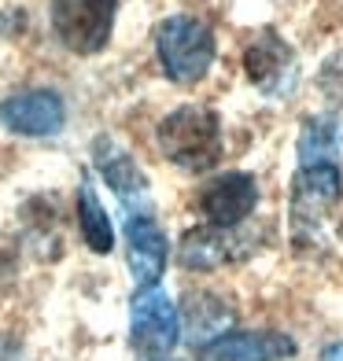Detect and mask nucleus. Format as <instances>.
I'll use <instances>...</instances> for the list:
<instances>
[{"label":"nucleus","instance_id":"obj_3","mask_svg":"<svg viewBox=\"0 0 343 361\" xmlns=\"http://www.w3.org/2000/svg\"><path fill=\"white\" fill-rule=\"evenodd\" d=\"M343 203V170L339 162H318V166H299L291 177L288 195V228L291 243L299 251L318 247L321 228L329 225L332 210Z\"/></svg>","mask_w":343,"mask_h":361},{"label":"nucleus","instance_id":"obj_1","mask_svg":"<svg viewBox=\"0 0 343 361\" xmlns=\"http://www.w3.org/2000/svg\"><path fill=\"white\" fill-rule=\"evenodd\" d=\"M155 144L174 166H181L188 173H207L218 166L225 152L222 118L207 104H181L167 118H159Z\"/></svg>","mask_w":343,"mask_h":361},{"label":"nucleus","instance_id":"obj_10","mask_svg":"<svg viewBox=\"0 0 343 361\" xmlns=\"http://www.w3.org/2000/svg\"><path fill=\"white\" fill-rule=\"evenodd\" d=\"M258 247L255 236H240L236 228H188L181 236V247H177V262L185 269L195 273H210V269H222L229 262H240L248 258Z\"/></svg>","mask_w":343,"mask_h":361},{"label":"nucleus","instance_id":"obj_12","mask_svg":"<svg viewBox=\"0 0 343 361\" xmlns=\"http://www.w3.org/2000/svg\"><path fill=\"white\" fill-rule=\"evenodd\" d=\"M92 166L104 177V185L119 195L129 210L148 207V177H144V170L137 166V159L126 152V144L100 133L92 140Z\"/></svg>","mask_w":343,"mask_h":361},{"label":"nucleus","instance_id":"obj_15","mask_svg":"<svg viewBox=\"0 0 343 361\" xmlns=\"http://www.w3.org/2000/svg\"><path fill=\"white\" fill-rule=\"evenodd\" d=\"M74 207H78V233H81V240H85V247L92 255H111L114 251V228H111L107 210H104L100 200H96V192H92L89 180H81V185H78Z\"/></svg>","mask_w":343,"mask_h":361},{"label":"nucleus","instance_id":"obj_7","mask_svg":"<svg viewBox=\"0 0 343 361\" xmlns=\"http://www.w3.org/2000/svg\"><path fill=\"white\" fill-rule=\"evenodd\" d=\"M0 126L15 137H56L67 126V104L56 89H23L0 100Z\"/></svg>","mask_w":343,"mask_h":361},{"label":"nucleus","instance_id":"obj_14","mask_svg":"<svg viewBox=\"0 0 343 361\" xmlns=\"http://www.w3.org/2000/svg\"><path fill=\"white\" fill-rule=\"evenodd\" d=\"M233 324V310H229L218 295L210 291H192L185 299V332L192 339V347H203L215 336L229 332Z\"/></svg>","mask_w":343,"mask_h":361},{"label":"nucleus","instance_id":"obj_13","mask_svg":"<svg viewBox=\"0 0 343 361\" xmlns=\"http://www.w3.org/2000/svg\"><path fill=\"white\" fill-rule=\"evenodd\" d=\"M299 166H318V162H339L343 155V122L339 114H310L299 126Z\"/></svg>","mask_w":343,"mask_h":361},{"label":"nucleus","instance_id":"obj_4","mask_svg":"<svg viewBox=\"0 0 343 361\" xmlns=\"http://www.w3.org/2000/svg\"><path fill=\"white\" fill-rule=\"evenodd\" d=\"M119 0H52L48 23L56 41L74 56H96L111 44Z\"/></svg>","mask_w":343,"mask_h":361},{"label":"nucleus","instance_id":"obj_11","mask_svg":"<svg viewBox=\"0 0 343 361\" xmlns=\"http://www.w3.org/2000/svg\"><path fill=\"white\" fill-rule=\"evenodd\" d=\"M296 357V339L288 332H270V328H255V332H222L203 347H195V361H288Z\"/></svg>","mask_w":343,"mask_h":361},{"label":"nucleus","instance_id":"obj_8","mask_svg":"<svg viewBox=\"0 0 343 361\" xmlns=\"http://www.w3.org/2000/svg\"><path fill=\"white\" fill-rule=\"evenodd\" d=\"M243 74L266 96H288L296 89V52L277 30H258L255 41L243 48Z\"/></svg>","mask_w":343,"mask_h":361},{"label":"nucleus","instance_id":"obj_2","mask_svg":"<svg viewBox=\"0 0 343 361\" xmlns=\"http://www.w3.org/2000/svg\"><path fill=\"white\" fill-rule=\"evenodd\" d=\"M215 56H218V37L200 15L177 11L155 26V59L162 67V78L174 81V85L203 81L207 71L215 67Z\"/></svg>","mask_w":343,"mask_h":361},{"label":"nucleus","instance_id":"obj_9","mask_svg":"<svg viewBox=\"0 0 343 361\" xmlns=\"http://www.w3.org/2000/svg\"><path fill=\"white\" fill-rule=\"evenodd\" d=\"M126 262L137 288H159L170 262V240L148 210H129L126 218Z\"/></svg>","mask_w":343,"mask_h":361},{"label":"nucleus","instance_id":"obj_16","mask_svg":"<svg viewBox=\"0 0 343 361\" xmlns=\"http://www.w3.org/2000/svg\"><path fill=\"white\" fill-rule=\"evenodd\" d=\"M321 361H343V339L339 343H329V347H321Z\"/></svg>","mask_w":343,"mask_h":361},{"label":"nucleus","instance_id":"obj_5","mask_svg":"<svg viewBox=\"0 0 343 361\" xmlns=\"http://www.w3.org/2000/svg\"><path fill=\"white\" fill-rule=\"evenodd\" d=\"M181 339V314L162 288H137L129 299V347L148 361H162Z\"/></svg>","mask_w":343,"mask_h":361},{"label":"nucleus","instance_id":"obj_6","mask_svg":"<svg viewBox=\"0 0 343 361\" xmlns=\"http://www.w3.org/2000/svg\"><path fill=\"white\" fill-rule=\"evenodd\" d=\"M258 207V180L243 170L218 173L195 195V210L210 228H240Z\"/></svg>","mask_w":343,"mask_h":361},{"label":"nucleus","instance_id":"obj_17","mask_svg":"<svg viewBox=\"0 0 343 361\" xmlns=\"http://www.w3.org/2000/svg\"><path fill=\"white\" fill-rule=\"evenodd\" d=\"M162 361H170V357H162Z\"/></svg>","mask_w":343,"mask_h":361}]
</instances>
